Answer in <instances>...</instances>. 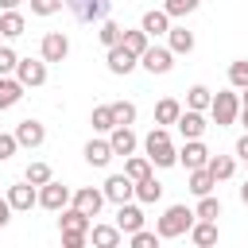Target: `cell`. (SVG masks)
Returning a JSON list of instances; mask_svg holds the SVG:
<instances>
[{
	"mask_svg": "<svg viewBox=\"0 0 248 248\" xmlns=\"http://www.w3.org/2000/svg\"><path fill=\"white\" fill-rule=\"evenodd\" d=\"M62 4L66 0H31V12L35 16H54V12H62Z\"/></svg>",
	"mask_w": 248,
	"mask_h": 248,
	"instance_id": "41",
	"label": "cell"
},
{
	"mask_svg": "<svg viewBox=\"0 0 248 248\" xmlns=\"http://www.w3.org/2000/svg\"><path fill=\"white\" fill-rule=\"evenodd\" d=\"M16 66H19V54L12 46H0V78L4 74H16Z\"/></svg>",
	"mask_w": 248,
	"mask_h": 248,
	"instance_id": "40",
	"label": "cell"
},
{
	"mask_svg": "<svg viewBox=\"0 0 248 248\" xmlns=\"http://www.w3.org/2000/svg\"><path fill=\"white\" fill-rule=\"evenodd\" d=\"M23 27H27V19H23L16 8H8V12L0 16V35H8V39H19V35H23Z\"/></svg>",
	"mask_w": 248,
	"mask_h": 248,
	"instance_id": "27",
	"label": "cell"
},
{
	"mask_svg": "<svg viewBox=\"0 0 248 248\" xmlns=\"http://www.w3.org/2000/svg\"><path fill=\"white\" fill-rule=\"evenodd\" d=\"M105 66H108L112 74H132V70L140 66V58H136L132 50H124V46L116 43V46H108V54H105Z\"/></svg>",
	"mask_w": 248,
	"mask_h": 248,
	"instance_id": "13",
	"label": "cell"
},
{
	"mask_svg": "<svg viewBox=\"0 0 248 248\" xmlns=\"http://www.w3.org/2000/svg\"><path fill=\"white\" fill-rule=\"evenodd\" d=\"M112 155H116V151H112L108 140H89V143H85V163H89V167H108Z\"/></svg>",
	"mask_w": 248,
	"mask_h": 248,
	"instance_id": "19",
	"label": "cell"
},
{
	"mask_svg": "<svg viewBox=\"0 0 248 248\" xmlns=\"http://www.w3.org/2000/svg\"><path fill=\"white\" fill-rule=\"evenodd\" d=\"M240 124H244V128H248V108H240Z\"/></svg>",
	"mask_w": 248,
	"mask_h": 248,
	"instance_id": "48",
	"label": "cell"
},
{
	"mask_svg": "<svg viewBox=\"0 0 248 248\" xmlns=\"http://www.w3.org/2000/svg\"><path fill=\"white\" fill-rule=\"evenodd\" d=\"M198 4H202V0H167L163 8H167V16H170V19H182V16L198 12Z\"/></svg>",
	"mask_w": 248,
	"mask_h": 248,
	"instance_id": "35",
	"label": "cell"
},
{
	"mask_svg": "<svg viewBox=\"0 0 248 248\" xmlns=\"http://www.w3.org/2000/svg\"><path fill=\"white\" fill-rule=\"evenodd\" d=\"M167 46H170L174 54H190V50H194V35H190L186 27H170V31H167Z\"/></svg>",
	"mask_w": 248,
	"mask_h": 248,
	"instance_id": "25",
	"label": "cell"
},
{
	"mask_svg": "<svg viewBox=\"0 0 248 248\" xmlns=\"http://www.w3.org/2000/svg\"><path fill=\"white\" fill-rule=\"evenodd\" d=\"M23 89H27V85H23L19 78H8V74H4V78H0V108L19 105V101H23Z\"/></svg>",
	"mask_w": 248,
	"mask_h": 248,
	"instance_id": "20",
	"label": "cell"
},
{
	"mask_svg": "<svg viewBox=\"0 0 248 248\" xmlns=\"http://www.w3.org/2000/svg\"><path fill=\"white\" fill-rule=\"evenodd\" d=\"M16 147H19L16 132H0V163H4V159H12V155H16Z\"/></svg>",
	"mask_w": 248,
	"mask_h": 248,
	"instance_id": "42",
	"label": "cell"
},
{
	"mask_svg": "<svg viewBox=\"0 0 248 248\" xmlns=\"http://www.w3.org/2000/svg\"><path fill=\"white\" fill-rule=\"evenodd\" d=\"M0 8L8 12V8H19V0H0Z\"/></svg>",
	"mask_w": 248,
	"mask_h": 248,
	"instance_id": "47",
	"label": "cell"
},
{
	"mask_svg": "<svg viewBox=\"0 0 248 248\" xmlns=\"http://www.w3.org/2000/svg\"><path fill=\"white\" fill-rule=\"evenodd\" d=\"M89 124H93L97 132H112V128H116V116H112V105H97V108H93V116H89Z\"/></svg>",
	"mask_w": 248,
	"mask_h": 248,
	"instance_id": "31",
	"label": "cell"
},
{
	"mask_svg": "<svg viewBox=\"0 0 248 248\" xmlns=\"http://www.w3.org/2000/svg\"><path fill=\"white\" fill-rule=\"evenodd\" d=\"M178 116H182V105L174 101V97H163L159 105H155V124H178Z\"/></svg>",
	"mask_w": 248,
	"mask_h": 248,
	"instance_id": "23",
	"label": "cell"
},
{
	"mask_svg": "<svg viewBox=\"0 0 248 248\" xmlns=\"http://www.w3.org/2000/svg\"><path fill=\"white\" fill-rule=\"evenodd\" d=\"M105 202H108V198H105V190H97V186H81V190H74V198H70V205L85 209L89 217H97Z\"/></svg>",
	"mask_w": 248,
	"mask_h": 248,
	"instance_id": "11",
	"label": "cell"
},
{
	"mask_svg": "<svg viewBox=\"0 0 248 248\" xmlns=\"http://www.w3.org/2000/svg\"><path fill=\"white\" fill-rule=\"evenodd\" d=\"M66 54H70V39H66L62 31H46L43 43H39V58H43V62H62Z\"/></svg>",
	"mask_w": 248,
	"mask_h": 248,
	"instance_id": "7",
	"label": "cell"
},
{
	"mask_svg": "<svg viewBox=\"0 0 248 248\" xmlns=\"http://www.w3.org/2000/svg\"><path fill=\"white\" fill-rule=\"evenodd\" d=\"M89 240V232H62V248H81Z\"/></svg>",
	"mask_w": 248,
	"mask_h": 248,
	"instance_id": "43",
	"label": "cell"
},
{
	"mask_svg": "<svg viewBox=\"0 0 248 248\" xmlns=\"http://www.w3.org/2000/svg\"><path fill=\"white\" fill-rule=\"evenodd\" d=\"M89 240H93L97 248H116V244L124 240V232H120L116 225H93V229H89Z\"/></svg>",
	"mask_w": 248,
	"mask_h": 248,
	"instance_id": "21",
	"label": "cell"
},
{
	"mask_svg": "<svg viewBox=\"0 0 248 248\" xmlns=\"http://www.w3.org/2000/svg\"><path fill=\"white\" fill-rule=\"evenodd\" d=\"M97 35H101V43H105V46H116V43H120V35H124V27H120V23H112V19H101V31H97Z\"/></svg>",
	"mask_w": 248,
	"mask_h": 248,
	"instance_id": "36",
	"label": "cell"
},
{
	"mask_svg": "<svg viewBox=\"0 0 248 248\" xmlns=\"http://www.w3.org/2000/svg\"><path fill=\"white\" fill-rule=\"evenodd\" d=\"M140 66H143L147 74H170V70H174V50H170V46H147V50L140 54Z\"/></svg>",
	"mask_w": 248,
	"mask_h": 248,
	"instance_id": "5",
	"label": "cell"
},
{
	"mask_svg": "<svg viewBox=\"0 0 248 248\" xmlns=\"http://www.w3.org/2000/svg\"><path fill=\"white\" fill-rule=\"evenodd\" d=\"M66 8H70V16L81 19V23H101V19H108L112 0H66Z\"/></svg>",
	"mask_w": 248,
	"mask_h": 248,
	"instance_id": "4",
	"label": "cell"
},
{
	"mask_svg": "<svg viewBox=\"0 0 248 248\" xmlns=\"http://www.w3.org/2000/svg\"><path fill=\"white\" fill-rule=\"evenodd\" d=\"M70 198H74V194H70V186L54 182V178H50L46 186H39V205H43V209H50V213H62V209L70 205Z\"/></svg>",
	"mask_w": 248,
	"mask_h": 248,
	"instance_id": "6",
	"label": "cell"
},
{
	"mask_svg": "<svg viewBox=\"0 0 248 248\" xmlns=\"http://www.w3.org/2000/svg\"><path fill=\"white\" fill-rule=\"evenodd\" d=\"M124 174H128L132 182L147 178V174H151V159H147V155H128V163H124Z\"/></svg>",
	"mask_w": 248,
	"mask_h": 248,
	"instance_id": "30",
	"label": "cell"
},
{
	"mask_svg": "<svg viewBox=\"0 0 248 248\" xmlns=\"http://www.w3.org/2000/svg\"><path fill=\"white\" fill-rule=\"evenodd\" d=\"M140 27L151 35V39H159V35H167L170 31V16H167V8H151V12H143V19H140Z\"/></svg>",
	"mask_w": 248,
	"mask_h": 248,
	"instance_id": "16",
	"label": "cell"
},
{
	"mask_svg": "<svg viewBox=\"0 0 248 248\" xmlns=\"http://www.w3.org/2000/svg\"><path fill=\"white\" fill-rule=\"evenodd\" d=\"M213 186H217V178H213V170H209V167H198V170H190V190H194L198 198H202V194H209Z\"/></svg>",
	"mask_w": 248,
	"mask_h": 248,
	"instance_id": "28",
	"label": "cell"
},
{
	"mask_svg": "<svg viewBox=\"0 0 248 248\" xmlns=\"http://www.w3.org/2000/svg\"><path fill=\"white\" fill-rule=\"evenodd\" d=\"M120 46H124V50H132V54L140 58V54L151 46V35H147L143 27H140V31H124V35H120Z\"/></svg>",
	"mask_w": 248,
	"mask_h": 248,
	"instance_id": "26",
	"label": "cell"
},
{
	"mask_svg": "<svg viewBox=\"0 0 248 248\" xmlns=\"http://www.w3.org/2000/svg\"><path fill=\"white\" fill-rule=\"evenodd\" d=\"M205 116L198 112V108H182V116H178V132H182V140H202L205 136Z\"/></svg>",
	"mask_w": 248,
	"mask_h": 248,
	"instance_id": "14",
	"label": "cell"
},
{
	"mask_svg": "<svg viewBox=\"0 0 248 248\" xmlns=\"http://www.w3.org/2000/svg\"><path fill=\"white\" fill-rule=\"evenodd\" d=\"M16 140H19V147H39V143L46 140V128H43L39 120H31V116H27V120H19V124H16Z\"/></svg>",
	"mask_w": 248,
	"mask_h": 248,
	"instance_id": "15",
	"label": "cell"
},
{
	"mask_svg": "<svg viewBox=\"0 0 248 248\" xmlns=\"http://www.w3.org/2000/svg\"><path fill=\"white\" fill-rule=\"evenodd\" d=\"M23 178H27V182H35V186H46V182H50V167H46V163H27Z\"/></svg>",
	"mask_w": 248,
	"mask_h": 248,
	"instance_id": "37",
	"label": "cell"
},
{
	"mask_svg": "<svg viewBox=\"0 0 248 248\" xmlns=\"http://www.w3.org/2000/svg\"><path fill=\"white\" fill-rule=\"evenodd\" d=\"M240 108H248V85H244V97H240Z\"/></svg>",
	"mask_w": 248,
	"mask_h": 248,
	"instance_id": "49",
	"label": "cell"
},
{
	"mask_svg": "<svg viewBox=\"0 0 248 248\" xmlns=\"http://www.w3.org/2000/svg\"><path fill=\"white\" fill-rule=\"evenodd\" d=\"M116 229H120V232H136V229H143V209L132 205V202L116 205Z\"/></svg>",
	"mask_w": 248,
	"mask_h": 248,
	"instance_id": "18",
	"label": "cell"
},
{
	"mask_svg": "<svg viewBox=\"0 0 248 248\" xmlns=\"http://www.w3.org/2000/svg\"><path fill=\"white\" fill-rule=\"evenodd\" d=\"M236 155H240V159H244V163H248V132H244V136H240V140H236Z\"/></svg>",
	"mask_w": 248,
	"mask_h": 248,
	"instance_id": "45",
	"label": "cell"
},
{
	"mask_svg": "<svg viewBox=\"0 0 248 248\" xmlns=\"http://www.w3.org/2000/svg\"><path fill=\"white\" fill-rule=\"evenodd\" d=\"M128 240H132V248H159V232H147V229H136V232H128Z\"/></svg>",
	"mask_w": 248,
	"mask_h": 248,
	"instance_id": "38",
	"label": "cell"
},
{
	"mask_svg": "<svg viewBox=\"0 0 248 248\" xmlns=\"http://www.w3.org/2000/svg\"><path fill=\"white\" fill-rule=\"evenodd\" d=\"M112 116H116V124H136V105L132 101H112Z\"/></svg>",
	"mask_w": 248,
	"mask_h": 248,
	"instance_id": "39",
	"label": "cell"
},
{
	"mask_svg": "<svg viewBox=\"0 0 248 248\" xmlns=\"http://www.w3.org/2000/svg\"><path fill=\"white\" fill-rule=\"evenodd\" d=\"M194 217H202V221H217V217H221V202H217L213 194H202V202H198Z\"/></svg>",
	"mask_w": 248,
	"mask_h": 248,
	"instance_id": "33",
	"label": "cell"
},
{
	"mask_svg": "<svg viewBox=\"0 0 248 248\" xmlns=\"http://www.w3.org/2000/svg\"><path fill=\"white\" fill-rule=\"evenodd\" d=\"M101 190H105V198H108V202H116V205H124V202H132V198H136V182H132L128 174H108Z\"/></svg>",
	"mask_w": 248,
	"mask_h": 248,
	"instance_id": "8",
	"label": "cell"
},
{
	"mask_svg": "<svg viewBox=\"0 0 248 248\" xmlns=\"http://www.w3.org/2000/svg\"><path fill=\"white\" fill-rule=\"evenodd\" d=\"M8 202H12V209H31V205H39V186L23 178V182L8 186Z\"/></svg>",
	"mask_w": 248,
	"mask_h": 248,
	"instance_id": "12",
	"label": "cell"
},
{
	"mask_svg": "<svg viewBox=\"0 0 248 248\" xmlns=\"http://www.w3.org/2000/svg\"><path fill=\"white\" fill-rule=\"evenodd\" d=\"M209 147L202 143V140H186L182 143V151H178V163L186 167V170H198V167H209Z\"/></svg>",
	"mask_w": 248,
	"mask_h": 248,
	"instance_id": "9",
	"label": "cell"
},
{
	"mask_svg": "<svg viewBox=\"0 0 248 248\" xmlns=\"http://www.w3.org/2000/svg\"><path fill=\"white\" fill-rule=\"evenodd\" d=\"M213 105V93L205 89V85H190L186 89V108H198V112H205Z\"/></svg>",
	"mask_w": 248,
	"mask_h": 248,
	"instance_id": "29",
	"label": "cell"
},
{
	"mask_svg": "<svg viewBox=\"0 0 248 248\" xmlns=\"http://www.w3.org/2000/svg\"><path fill=\"white\" fill-rule=\"evenodd\" d=\"M159 198H163V182H155V174H147V178L136 182V202L151 205V202H159Z\"/></svg>",
	"mask_w": 248,
	"mask_h": 248,
	"instance_id": "24",
	"label": "cell"
},
{
	"mask_svg": "<svg viewBox=\"0 0 248 248\" xmlns=\"http://www.w3.org/2000/svg\"><path fill=\"white\" fill-rule=\"evenodd\" d=\"M229 85H232V89H244V85H248V58H236V62L229 66Z\"/></svg>",
	"mask_w": 248,
	"mask_h": 248,
	"instance_id": "34",
	"label": "cell"
},
{
	"mask_svg": "<svg viewBox=\"0 0 248 248\" xmlns=\"http://www.w3.org/2000/svg\"><path fill=\"white\" fill-rule=\"evenodd\" d=\"M12 213H16V209H12V202H8V198H0V229L12 221Z\"/></svg>",
	"mask_w": 248,
	"mask_h": 248,
	"instance_id": "44",
	"label": "cell"
},
{
	"mask_svg": "<svg viewBox=\"0 0 248 248\" xmlns=\"http://www.w3.org/2000/svg\"><path fill=\"white\" fill-rule=\"evenodd\" d=\"M190 225H194V209H186V205H167L163 217L155 221V232H159L163 240H174V236L190 232Z\"/></svg>",
	"mask_w": 248,
	"mask_h": 248,
	"instance_id": "2",
	"label": "cell"
},
{
	"mask_svg": "<svg viewBox=\"0 0 248 248\" xmlns=\"http://www.w3.org/2000/svg\"><path fill=\"white\" fill-rule=\"evenodd\" d=\"M16 78H19L27 89H35V85H43V81H46V62H43V58H19Z\"/></svg>",
	"mask_w": 248,
	"mask_h": 248,
	"instance_id": "10",
	"label": "cell"
},
{
	"mask_svg": "<svg viewBox=\"0 0 248 248\" xmlns=\"http://www.w3.org/2000/svg\"><path fill=\"white\" fill-rule=\"evenodd\" d=\"M209 116H213V124H217V128H229V124L240 116V97H236L232 89H221V93H213Z\"/></svg>",
	"mask_w": 248,
	"mask_h": 248,
	"instance_id": "3",
	"label": "cell"
},
{
	"mask_svg": "<svg viewBox=\"0 0 248 248\" xmlns=\"http://www.w3.org/2000/svg\"><path fill=\"white\" fill-rule=\"evenodd\" d=\"M190 240L198 244V248H209V244H217V221H194L190 225Z\"/></svg>",
	"mask_w": 248,
	"mask_h": 248,
	"instance_id": "22",
	"label": "cell"
},
{
	"mask_svg": "<svg viewBox=\"0 0 248 248\" xmlns=\"http://www.w3.org/2000/svg\"><path fill=\"white\" fill-rule=\"evenodd\" d=\"M240 202L248 205V178H244V186H240Z\"/></svg>",
	"mask_w": 248,
	"mask_h": 248,
	"instance_id": "46",
	"label": "cell"
},
{
	"mask_svg": "<svg viewBox=\"0 0 248 248\" xmlns=\"http://www.w3.org/2000/svg\"><path fill=\"white\" fill-rule=\"evenodd\" d=\"M209 170H213L217 182H225V178H232L236 163H232V155H213V159H209Z\"/></svg>",
	"mask_w": 248,
	"mask_h": 248,
	"instance_id": "32",
	"label": "cell"
},
{
	"mask_svg": "<svg viewBox=\"0 0 248 248\" xmlns=\"http://www.w3.org/2000/svg\"><path fill=\"white\" fill-rule=\"evenodd\" d=\"M108 143H112V151H116V155H132L140 140H136V132H132V124H116V128L108 132Z\"/></svg>",
	"mask_w": 248,
	"mask_h": 248,
	"instance_id": "17",
	"label": "cell"
},
{
	"mask_svg": "<svg viewBox=\"0 0 248 248\" xmlns=\"http://www.w3.org/2000/svg\"><path fill=\"white\" fill-rule=\"evenodd\" d=\"M143 151H147V159H151L155 167H174V163H178V147L170 143V132H167L163 124L147 132V140H143Z\"/></svg>",
	"mask_w": 248,
	"mask_h": 248,
	"instance_id": "1",
	"label": "cell"
}]
</instances>
